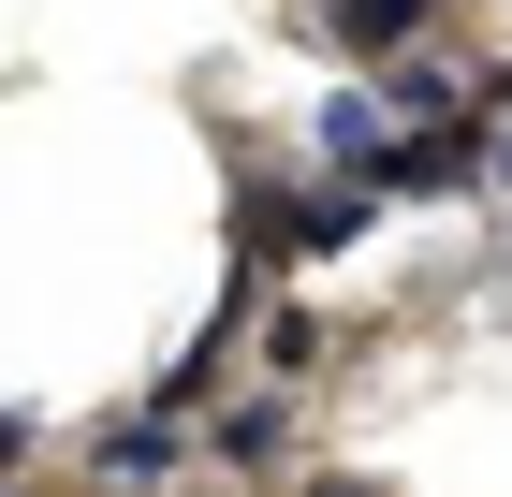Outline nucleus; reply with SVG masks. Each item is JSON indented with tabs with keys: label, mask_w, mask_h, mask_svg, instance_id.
Masks as SVG:
<instances>
[{
	"label": "nucleus",
	"mask_w": 512,
	"mask_h": 497,
	"mask_svg": "<svg viewBox=\"0 0 512 497\" xmlns=\"http://www.w3.org/2000/svg\"><path fill=\"white\" fill-rule=\"evenodd\" d=\"M322 161L381 191V161H395V103H381V74H352V88H337V103H322Z\"/></svg>",
	"instance_id": "4"
},
{
	"label": "nucleus",
	"mask_w": 512,
	"mask_h": 497,
	"mask_svg": "<svg viewBox=\"0 0 512 497\" xmlns=\"http://www.w3.org/2000/svg\"><path fill=\"white\" fill-rule=\"evenodd\" d=\"M88 468H103L118 497H147V483H176V468H191V424H176V410L147 395V410H118L103 439H88Z\"/></svg>",
	"instance_id": "2"
},
{
	"label": "nucleus",
	"mask_w": 512,
	"mask_h": 497,
	"mask_svg": "<svg viewBox=\"0 0 512 497\" xmlns=\"http://www.w3.org/2000/svg\"><path fill=\"white\" fill-rule=\"evenodd\" d=\"M483 176L512 191V74H483Z\"/></svg>",
	"instance_id": "7"
},
{
	"label": "nucleus",
	"mask_w": 512,
	"mask_h": 497,
	"mask_svg": "<svg viewBox=\"0 0 512 497\" xmlns=\"http://www.w3.org/2000/svg\"><path fill=\"white\" fill-rule=\"evenodd\" d=\"M15 454H30V424H15V410H0V468H15Z\"/></svg>",
	"instance_id": "9"
},
{
	"label": "nucleus",
	"mask_w": 512,
	"mask_h": 497,
	"mask_svg": "<svg viewBox=\"0 0 512 497\" xmlns=\"http://www.w3.org/2000/svg\"><path fill=\"white\" fill-rule=\"evenodd\" d=\"M425 15H439V0H322V44H352V59H410Z\"/></svg>",
	"instance_id": "5"
},
{
	"label": "nucleus",
	"mask_w": 512,
	"mask_h": 497,
	"mask_svg": "<svg viewBox=\"0 0 512 497\" xmlns=\"http://www.w3.org/2000/svg\"><path fill=\"white\" fill-rule=\"evenodd\" d=\"M264 351H278V381H308V366H322V322H308V307H278V322H264Z\"/></svg>",
	"instance_id": "6"
},
{
	"label": "nucleus",
	"mask_w": 512,
	"mask_h": 497,
	"mask_svg": "<svg viewBox=\"0 0 512 497\" xmlns=\"http://www.w3.org/2000/svg\"><path fill=\"white\" fill-rule=\"evenodd\" d=\"M366 220H381L366 176H337V191H249V234L278 264H337V249H366Z\"/></svg>",
	"instance_id": "1"
},
{
	"label": "nucleus",
	"mask_w": 512,
	"mask_h": 497,
	"mask_svg": "<svg viewBox=\"0 0 512 497\" xmlns=\"http://www.w3.org/2000/svg\"><path fill=\"white\" fill-rule=\"evenodd\" d=\"M205 454H220V468H235V483H293V395H235V410H220V424H205Z\"/></svg>",
	"instance_id": "3"
},
{
	"label": "nucleus",
	"mask_w": 512,
	"mask_h": 497,
	"mask_svg": "<svg viewBox=\"0 0 512 497\" xmlns=\"http://www.w3.org/2000/svg\"><path fill=\"white\" fill-rule=\"evenodd\" d=\"M278 497H381V483H278Z\"/></svg>",
	"instance_id": "8"
}]
</instances>
